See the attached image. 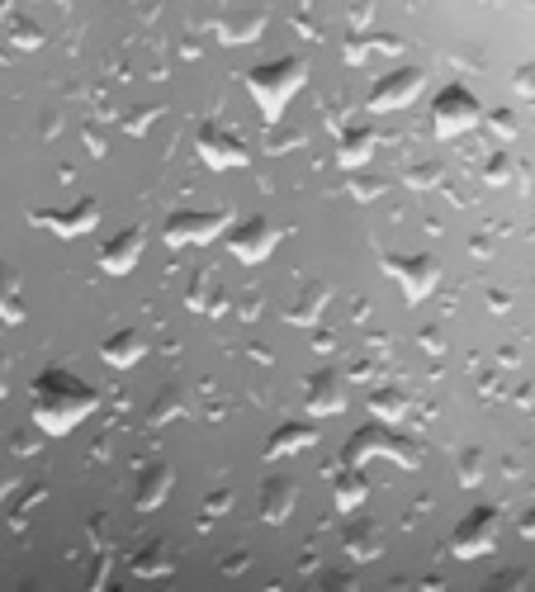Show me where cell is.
<instances>
[{
	"instance_id": "1",
	"label": "cell",
	"mask_w": 535,
	"mask_h": 592,
	"mask_svg": "<svg viewBox=\"0 0 535 592\" xmlns=\"http://www.w3.org/2000/svg\"><path fill=\"white\" fill-rule=\"evenodd\" d=\"M100 408V389L85 384L81 374H71L62 365L43 370L33 380V399H29V418L43 437H71L77 427Z\"/></svg>"
},
{
	"instance_id": "2",
	"label": "cell",
	"mask_w": 535,
	"mask_h": 592,
	"mask_svg": "<svg viewBox=\"0 0 535 592\" xmlns=\"http://www.w3.org/2000/svg\"><path fill=\"white\" fill-rule=\"evenodd\" d=\"M303 81H309V62L303 58H271V62H256L252 71H246V91H252L265 123L284 119L290 100L303 91Z\"/></svg>"
},
{
	"instance_id": "3",
	"label": "cell",
	"mask_w": 535,
	"mask_h": 592,
	"mask_svg": "<svg viewBox=\"0 0 535 592\" xmlns=\"http://www.w3.org/2000/svg\"><path fill=\"white\" fill-rule=\"evenodd\" d=\"M380 455L394 460V464H403V470H417V464H422V445H417L413 437L394 432L388 422H365L361 432L346 441L342 464H365V460H380Z\"/></svg>"
},
{
	"instance_id": "4",
	"label": "cell",
	"mask_w": 535,
	"mask_h": 592,
	"mask_svg": "<svg viewBox=\"0 0 535 592\" xmlns=\"http://www.w3.org/2000/svg\"><path fill=\"white\" fill-rule=\"evenodd\" d=\"M478 123H484V104H478V96L470 91V86H445V91L432 100V133L436 138H465L474 133Z\"/></svg>"
},
{
	"instance_id": "5",
	"label": "cell",
	"mask_w": 535,
	"mask_h": 592,
	"mask_svg": "<svg viewBox=\"0 0 535 592\" xmlns=\"http://www.w3.org/2000/svg\"><path fill=\"white\" fill-rule=\"evenodd\" d=\"M228 228H233V213L228 209H175L162 223V242L166 247H209V242H219Z\"/></svg>"
},
{
	"instance_id": "6",
	"label": "cell",
	"mask_w": 535,
	"mask_h": 592,
	"mask_svg": "<svg viewBox=\"0 0 535 592\" xmlns=\"http://www.w3.org/2000/svg\"><path fill=\"white\" fill-rule=\"evenodd\" d=\"M384 275L398 284L407 303H422L436 294L441 284V261L432 251H394V257H384Z\"/></svg>"
},
{
	"instance_id": "7",
	"label": "cell",
	"mask_w": 535,
	"mask_h": 592,
	"mask_svg": "<svg viewBox=\"0 0 535 592\" xmlns=\"http://www.w3.org/2000/svg\"><path fill=\"white\" fill-rule=\"evenodd\" d=\"M497 535H503V512L488 508V502H478L465 522L455 526L451 554H455V560H484V554L497 545Z\"/></svg>"
},
{
	"instance_id": "8",
	"label": "cell",
	"mask_w": 535,
	"mask_h": 592,
	"mask_svg": "<svg viewBox=\"0 0 535 592\" xmlns=\"http://www.w3.org/2000/svg\"><path fill=\"white\" fill-rule=\"evenodd\" d=\"M194 152H200V161L209 171L252 167V148H246L233 129H223V123H200V133H194Z\"/></svg>"
},
{
	"instance_id": "9",
	"label": "cell",
	"mask_w": 535,
	"mask_h": 592,
	"mask_svg": "<svg viewBox=\"0 0 535 592\" xmlns=\"http://www.w3.org/2000/svg\"><path fill=\"white\" fill-rule=\"evenodd\" d=\"M426 91V71L422 67H394L388 77H380L370 86V114H394V110H407L413 100H422Z\"/></svg>"
},
{
	"instance_id": "10",
	"label": "cell",
	"mask_w": 535,
	"mask_h": 592,
	"mask_svg": "<svg viewBox=\"0 0 535 592\" xmlns=\"http://www.w3.org/2000/svg\"><path fill=\"white\" fill-rule=\"evenodd\" d=\"M275 247H280V228H275L271 219H242V223L228 228V251H233L238 265H261V261H271Z\"/></svg>"
},
{
	"instance_id": "11",
	"label": "cell",
	"mask_w": 535,
	"mask_h": 592,
	"mask_svg": "<svg viewBox=\"0 0 535 592\" xmlns=\"http://www.w3.org/2000/svg\"><path fill=\"white\" fill-rule=\"evenodd\" d=\"M29 223L58 232V238L71 242V238H85V232L100 228V204L95 200H77V204H67V209H33Z\"/></svg>"
},
{
	"instance_id": "12",
	"label": "cell",
	"mask_w": 535,
	"mask_h": 592,
	"mask_svg": "<svg viewBox=\"0 0 535 592\" xmlns=\"http://www.w3.org/2000/svg\"><path fill=\"white\" fill-rule=\"evenodd\" d=\"M303 408H309V418H336V412H346V374L336 365L313 370L309 384H303Z\"/></svg>"
},
{
	"instance_id": "13",
	"label": "cell",
	"mask_w": 535,
	"mask_h": 592,
	"mask_svg": "<svg viewBox=\"0 0 535 592\" xmlns=\"http://www.w3.org/2000/svg\"><path fill=\"white\" fill-rule=\"evenodd\" d=\"M142 247H148V232H142L138 223L123 228V232H114V238L100 247V271H104V275H129V271H138Z\"/></svg>"
},
{
	"instance_id": "14",
	"label": "cell",
	"mask_w": 535,
	"mask_h": 592,
	"mask_svg": "<svg viewBox=\"0 0 535 592\" xmlns=\"http://www.w3.org/2000/svg\"><path fill=\"white\" fill-rule=\"evenodd\" d=\"M185 309L200 313V318H223L228 309H233V294L223 290V280L213 271H200L190 280V290H185Z\"/></svg>"
},
{
	"instance_id": "15",
	"label": "cell",
	"mask_w": 535,
	"mask_h": 592,
	"mask_svg": "<svg viewBox=\"0 0 535 592\" xmlns=\"http://www.w3.org/2000/svg\"><path fill=\"white\" fill-rule=\"evenodd\" d=\"M407 43L398 39V33H380V29H355L351 39H346V48H342V58L351 62V67H361V62H370V58H398Z\"/></svg>"
},
{
	"instance_id": "16",
	"label": "cell",
	"mask_w": 535,
	"mask_h": 592,
	"mask_svg": "<svg viewBox=\"0 0 535 592\" xmlns=\"http://www.w3.org/2000/svg\"><path fill=\"white\" fill-rule=\"evenodd\" d=\"M171 489H175V470H171V464H162V460L142 464V474L133 483V508L138 512H157L171 498Z\"/></svg>"
},
{
	"instance_id": "17",
	"label": "cell",
	"mask_w": 535,
	"mask_h": 592,
	"mask_svg": "<svg viewBox=\"0 0 535 592\" xmlns=\"http://www.w3.org/2000/svg\"><path fill=\"white\" fill-rule=\"evenodd\" d=\"M294 502H299V483H294L290 474H271V479L261 483V522H265V526L290 522Z\"/></svg>"
},
{
	"instance_id": "18",
	"label": "cell",
	"mask_w": 535,
	"mask_h": 592,
	"mask_svg": "<svg viewBox=\"0 0 535 592\" xmlns=\"http://www.w3.org/2000/svg\"><path fill=\"white\" fill-rule=\"evenodd\" d=\"M142 355H148V337H142L138 328H119L100 342V361L110 370H133Z\"/></svg>"
},
{
	"instance_id": "19",
	"label": "cell",
	"mask_w": 535,
	"mask_h": 592,
	"mask_svg": "<svg viewBox=\"0 0 535 592\" xmlns=\"http://www.w3.org/2000/svg\"><path fill=\"white\" fill-rule=\"evenodd\" d=\"M327 303H332V290L323 280H309V284H299V294L294 303L284 309V322H294V328H317L327 313Z\"/></svg>"
},
{
	"instance_id": "20",
	"label": "cell",
	"mask_w": 535,
	"mask_h": 592,
	"mask_svg": "<svg viewBox=\"0 0 535 592\" xmlns=\"http://www.w3.org/2000/svg\"><path fill=\"white\" fill-rule=\"evenodd\" d=\"M374 148H380V133L365 129V123H351V129H342V138H336V167L361 171V167H370Z\"/></svg>"
},
{
	"instance_id": "21",
	"label": "cell",
	"mask_w": 535,
	"mask_h": 592,
	"mask_svg": "<svg viewBox=\"0 0 535 592\" xmlns=\"http://www.w3.org/2000/svg\"><path fill=\"white\" fill-rule=\"evenodd\" d=\"M317 445V427L313 422H284L271 432V441H265V460H290V455H303Z\"/></svg>"
},
{
	"instance_id": "22",
	"label": "cell",
	"mask_w": 535,
	"mask_h": 592,
	"mask_svg": "<svg viewBox=\"0 0 535 592\" xmlns=\"http://www.w3.org/2000/svg\"><path fill=\"white\" fill-rule=\"evenodd\" d=\"M342 550H346V560H355V564L380 560V554H384V531L374 522H365V516H355V522L342 531Z\"/></svg>"
},
{
	"instance_id": "23",
	"label": "cell",
	"mask_w": 535,
	"mask_h": 592,
	"mask_svg": "<svg viewBox=\"0 0 535 592\" xmlns=\"http://www.w3.org/2000/svg\"><path fill=\"white\" fill-rule=\"evenodd\" d=\"M370 498V479L361 474V464H342V474L332 479V502L336 512H361Z\"/></svg>"
},
{
	"instance_id": "24",
	"label": "cell",
	"mask_w": 535,
	"mask_h": 592,
	"mask_svg": "<svg viewBox=\"0 0 535 592\" xmlns=\"http://www.w3.org/2000/svg\"><path fill=\"white\" fill-rule=\"evenodd\" d=\"M190 412H194L190 389H181V384H166V389L152 399V408H148V427H171V422L190 418Z\"/></svg>"
},
{
	"instance_id": "25",
	"label": "cell",
	"mask_w": 535,
	"mask_h": 592,
	"mask_svg": "<svg viewBox=\"0 0 535 592\" xmlns=\"http://www.w3.org/2000/svg\"><path fill=\"white\" fill-rule=\"evenodd\" d=\"M24 318H29V303H24L20 271H14V265H0V322H6V328H20Z\"/></svg>"
},
{
	"instance_id": "26",
	"label": "cell",
	"mask_w": 535,
	"mask_h": 592,
	"mask_svg": "<svg viewBox=\"0 0 535 592\" xmlns=\"http://www.w3.org/2000/svg\"><path fill=\"white\" fill-rule=\"evenodd\" d=\"M261 33H265V14L261 10H233V14H223V20H219V39L233 43V48L256 43Z\"/></svg>"
},
{
	"instance_id": "27",
	"label": "cell",
	"mask_w": 535,
	"mask_h": 592,
	"mask_svg": "<svg viewBox=\"0 0 535 592\" xmlns=\"http://www.w3.org/2000/svg\"><path fill=\"white\" fill-rule=\"evenodd\" d=\"M133 573L138 579H171L175 573V550L171 541H148L133 554Z\"/></svg>"
},
{
	"instance_id": "28",
	"label": "cell",
	"mask_w": 535,
	"mask_h": 592,
	"mask_svg": "<svg viewBox=\"0 0 535 592\" xmlns=\"http://www.w3.org/2000/svg\"><path fill=\"white\" fill-rule=\"evenodd\" d=\"M370 418L374 422H388V427H398L407 418V393L398 384H384V389H374L370 393Z\"/></svg>"
},
{
	"instance_id": "29",
	"label": "cell",
	"mask_w": 535,
	"mask_h": 592,
	"mask_svg": "<svg viewBox=\"0 0 535 592\" xmlns=\"http://www.w3.org/2000/svg\"><path fill=\"white\" fill-rule=\"evenodd\" d=\"M6 20V33L14 48H43V29L29 20V14H0Z\"/></svg>"
},
{
	"instance_id": "30",
	"label": "cell",
	"mask_w": 535,
	"mask_h": 592,
	"mask_svg": "<svg viewBox=\"0 0 535 592\" xmlns=\"http://www.w3.org/2000/svg\"><path fill=\"white\" fill-rule=\"evenodd\" d=\"M346 190H351V200H374V194H384L388 190V181L384 175H365V167L361 171H346Z\"/></svg>"
},
{
	"instance_id": "31",
	"label": "cell",
	"mask_w": 535,
	"mask_h": 592,
	"mask_svg": "<svg viewBox=\"0 0 535 592\" xmlns=\"http://www.w3.org/2000/svg\"><path fill=\"white\" fill-rule=\"evenodd\" d=\"M157 119H162V104H142V110H133V114H123V119H119V129L129 133V138H142Z\"/></svg>"
},
{
	"instance_id": "32",
	"label": "cell",
	"mask_w": 535,
	"mask_h": 592,
	"mask_svg": "<svg viewBox=\"0 0 535 592\" xmlns=\"http://www.w3.org/2000/svg\"><path fill=\"white\" fill-rule=\"evenodd\" d=\"M484 181H488V185H507V181H512V157H507V152H493V157L484 161Z\"/></svg>"
},
{
	"instance_id": "33",
	"label": "cell",
	"mask_w": 535,
	"mask_h": 592,
	"mask_svg": "<svg viewBox=\"0 0 535 592\" xmlns=\"http://www.w3.org/2000/svg\"><path fill=\"white\" fill-rule=\"evenodd\" d=\"M228 508H233V489H213V493L204 498V526L219 522V516H223Z\"/></svg>"
},
{
	"instance_id": "34",
	"label": "cell",
	"mask_w": 535,
	"mask_h": 592,
	"mask_svg": "<svg viewBox=\"0 0 535 592\" xmlns=\"http://www.w3.org/2000/svg\"><path fill=\"white\" fill-rule=\"evenodd\" d=\"M460 483H465V489L484 483V455H478V451H465V455H460Z\"/></svg>"
},
{
	"instance_id": "35",
	"label": "cell",
	"mask_w": 535,
	"mask_h": 592,
	"mask_svg": "<svg viewBox=\"0 0 535 592\" xmlns=\"http://www.w3.org/2000/svg\"><path fill=\"white\" fill-rule=\"evenodd\" d=\"M43 498H48V489H29V493L20 498V508H14V512H10V522H14V526H24V522H29V512H33V508H39V502H43Z\"/></svg>"
},
{
	"instance_id": "36",
	"label": "cell",
	"mask_w": 535,
	"mask_h": 592,
	"mask_svg": "<svg viewBox=\"0 0 535 592\" xmlns=\"http://www.w3.org/2000/svg\"><path fill=\"white\" fill-rule=\"evenodd\" d=\"M512 86H516V100H531V96H535V71H531V62H522V67H516Z\"/></svg>"
},
{
	"instance_id": "37",
	"label": "cell",
	"mask_w": 535,
	"mask_h": 592,
	"mask_svg": "<svg viewBox=\"0 0 535 592\" xmlns=\"http://www.w3.org/2000/svg\"><path fill=\"white\" fill-rule=\"evenodd\" d=\"M39 441H43L39 427H33V432H20V437H14V455H33V451H39Z\"/></svg>"
},
{
	"instance_id": "38",
	"label": "cell",
	"mask_w": 535,
	"mask_h": 592,
	"mask_svg": "<svg viewBox=\"0 0 535 592\" xmlns=\"http://www.w3.org/2000/svg\"><path fill=\"white\" fill-rule=\"evenodd\" d=\"M488 123H493V133H503V138H516V119L503 110V114H488Z\"/></svg>"
},
{
	"instance_id": "39",
	"label": "cell",
	"mask_w": 535,
	"mask_h": 592,
	"mask_svg": "<svg viewBox=\"0 0 535 592\" xmlns=\"http://www.w3.org/2000/svg\"><path fill=\"white\" fill-rule=\"evenodd\" d=\"M522 583H526V569H512L503 579H493V588H522Z\"/></svg>"
},
{
	"instance_id": "40",
	"label": "cell",
	"mask_w": 535,
	"mask_h": 592,
	"mask_svg": "<svg viewBox=\"0 0 535 592\" xmlns=\"http://www.w3.org/2000/svg\"><path fill=\"white\" fill-rule=\"evenodd\" d=\"M14 489H20V474H10V470H0V502H6Z\"/></svg>"
},
{
	"instance_id": "41",
	"label": "cell",
	"mask_w": 535,
	"mask_h": 592,
	"mask_svg": "<svg viewBox=\"0 0 535 592\" xmlns=\"http://www.w3.org/2000/svg\"><path fill=\"white\" fill-rule=\"evenodd\" d=\"M6 393H10V361L0 355V403H6Z\"/></svg>"
},
{
	"instance_id": "42",
	"label": "cell",
	"mask_w": 535,
	"mask_h": 592,
	"mask_svg": "<svg viewBox=\"0 0 535 592\" xmlns=\"http://www.w3.org/2000/svg\"><path fill=\"white\" fill-rule=\"evenodd\" d=\"M14 6H29V0H0V14H10ZM52 6H62V10H67V6H71V0H52Z\"/></svg>"
},
{
	"instance_id": "43",
	"label": "cell",
	"mask_w": 535,
	"mask_h": 592,
	"mask_svg": "<svg viewBox=\"0 0 535 592\" xmlns=\"http://www.w3.org/2000/svg\"><path fill=\"white\" fill-rule=\"evenodd\" d=\"M422 342H426V351H441V332H436V328L422 332Z\"/></svg>"
}]
</instances>
